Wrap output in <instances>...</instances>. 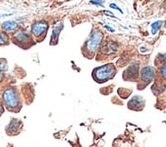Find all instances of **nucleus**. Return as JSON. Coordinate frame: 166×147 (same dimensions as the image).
<instances>
[{
    "label": "nucleus",
    "instance_id": "obj_1",
    "mask_svg": "<svg viewBox=\"0 0 166 147\" xmlns=\"http://www.w3.org/2000/svg\"><path fill=\"white\" fill-rule=\"evenodd\" d=\"M2 100L5 107L10 112L17 113L22 108V100L20 98V93L15 88H7L2 93Z\"/></svg>",
    "mask_w": 166,
    "mask_h": 147
},
{
    "label": "nucleus",
    "instance_id": "obj_2",
    "mask_svg": "<svg viewBox=\"0 0 166 147\" xmlns=\"http://www.w3.org/2000/svg\"><path fill=\"white\" fill-rule=\"evenodd\" d=\"M115 73H116L115 66L111 63H109V64L102 65V66H99L94 69L93 72H92V76H93V79L96 82L103 83L113 78L115 76Z\"/></svg>",
    "mask_w": 166,
    "mask_h": 147
},
{
    "label": "nucleus",
    "instance_id": "obj_3",
    "mask_svg": "<svg viewBox=\"0 0 166 147\" xmlns=\"http://www.w3.org/2000/svg\"><path fill=\"white\" fill-rule=\"evenodd\" d=\"M103 33L99 30V28H95L92 30L90 34V37L87 40L86 44H85L84 50L89 54H94L98 49L100 48L103 41Z\"/></svg>",
    "mask_w": 166,
    "mask_h": 147
},
{
    "label": "nucleus",
    "instance_id": "obj_4",
    "mask_svg": "<svg viewBox=\"0 0 166 147\" xmlns=\"http://www.w3.org/2000/svg\"><path fill=\"white\" fill-rule=\"evenodd\" d=\"M48 28H49V24L46 20H37L32 24V28H31V34L36 38H41L47 33Z\"/></svg>",
    "mask_w": 166,
    "mask_h": 147
},
{
    "label": "nucleus",
    "instance_id": "obj_5",
    "mask_svg": "<svg viewBox=\"0 0 166 147\" xmlns=\"http://www.w3.org/2000/svg\"><path fill=\"white\" fill-rule=\"evenodd\" d=\"M100 52L104 55H113V54L117 53L118 51V44L112 40H107L105 42H102L101 46H100Z\"/></svg>",
    "mask_w": 166,
    "mask_h": 147
},
{
    "label": "nucleus",
    "instance_id": "obj_6",
    "mask_svg": "<svg viewBox=\"0 0 166 147\" xmlns=\"http://www.w3.org/2000/svg\"><path fill=\"white\" fill-rule=\"evenodd\" d=\"M12 40L15 44L23 46V45H26V44L31 43V42H32V37H31V35L29 34L27 30H20L12 36Z\"/></svg>",
    "mask_w": 166,
    "mask_h": 147
},
{
    "label": "nucleus",
    "instance_id": "obj_7",
    "mask_svg": "<svg viewBox=\"0 0 166 147\" xmlns=\"http://www.w3.org/2000/svg\"><path fill=\"white\" fill-rule=\"evenodd\" d=\"M156 75V70L153 66H146L141 70V79L144 82L150 83L154 80Z\"/></svg>",
    "mask_w": 166,
    "mask_h": 147
},
{
    "label": "nucleus",
    "instance_id": "obj_8",
    "mask_svg": "<svg viewBox=\"0 0 166 147\" xmlns=\"http://www.w3.org/2000/svg\"><path fill=\"white\" fill-rule=\"evenodd\" d=\"M139 75V63H134L130 65L123 73V78L125 80H135L138 78Z\"/></svg>",
    "mask_w": 166,
    "mask_h": 147
},
{
    "label": "nucleus",
    "instance_id": "obj_9",
    "mask_svg": "<svg viewBox=\"0 0 166 147\" xmlns=\"http://www.w3.org/2000/svg\"><path fill=\"white\" fill-rule=\"evenodd\" d=\"M144 106H145L144 98H143L142 96H134V98L128 102V104H127L128 109L134 110V111H141V110H143Z\"/></svg>",
    "mask_w": 166,
    "mask_h": 147
},
{
    "label": "nucleus",
    "instance_id": "obj_10",
    "mask_svg": "<svg viewBox=\"0 0 166 147\" xmlns=\"http://www.w3.org/2000/svg\"><path fill=\"white\" fill-rule=\"evenodd\" d=\"M22 122L17 119H12L8 126L6 127V133L8 135H16L20 133V130L22 128Z\"/></svg>",
    "mask_w": 166,
    "mask_h": 147
},
{
    "label": "nucleus",
    "instance_id": "obj_11",
    "mask_svg": "<svg viewBox=\"0 0 166 147\" xmlns=\"http://www.w3.org/2000/svg\"><path fill=\"white\" fill-rule=\"evenodd\" d=\"M62 30H63V22H60L54 26L51 35V45H56L58 43L59 36H60V33Z\"/></svg>",
    "mask_w": 166,
    "mask_h": 147
},
{
    "label": "nucleus",
    "instance_id": "obj_12",
    "mask_svg": "<svg viewBox=\"0 0 166 147\" xmlns=\"http://www.w3.org/2000/svg\"><path fill=\"white\" fill-rule=\"evenodd\" d=\"M1 28L4 32H13L18 28V24L15 20H6L1 24Z\"/></svg>",
    "mask_w": 166,
    "mask_h": 147
},
{
    "label": "nucleus",
    "instance_id": "obj_13",
    "mask_svg": "<svg viewBox=\"0 0 166 147\" xmlns=\"http://www.w3.org/2000/svg\"><path fill=\"white\" fill-rule=\"evenodd\" d=\"M9 42V38L8 35L5 32H0V46L6 45Z\"/></svg>",
    "mask_w": 166,
    "mask_h": 147
},
{
    "label": "nucleus",
    "instance_id": "obj_14",
    "mask_svg": "<svg viewBox=\"0 0 166 147\" xmlns=\"http://www.w3.org/2000/svg\"><path fill=\"white\" fill-rule=\"evenodd\" d=\"M162 26V22L161 20H157V22H153L151 26V33L152 35H156V33L158 32V30H160V28H161Z\"/></svg>",
    "mask_w": 166,
    "mask_h": 147
},
{
    "label": "nucleus",
    "instance_id": "obj_15",
    "mask_svg": "<svg viewBox=\"0 0 166 147\" xmlns=\"http://www.w3.org/2000/svg\"><path fill=\"white\" fill-rule=\"evenodd\" d=\"M6 63L5 62H0V81L2 80L3 78V72H4L5 70H6Z\"/></svg>",
    "mask_w": 166,
    "mask_h": 147
},
{
    "label": "nucleus",
    "instance_id": "obj_16",
    "mask_svg": "<svg viewBox=\"0 0 166 147\" xmlns=\"http://www.w3.org/2000/svg\"><path fill=\"white\" fill-rule=\"evenodd\" d=\"M160 73H161V76L164 79H166V64H164L163 66L160 68Z\"/></svg>",
    "mask_w": 166,
    "mask_h": 147
},
{
    "label": "nucleus",
    "instance_id": "obj_17",
    "mask_svg": "<svg viewBox=\"0 0 166 147\" xmlns=\"http://www.w3.org/2000/svg\"><path fill=\"white\" fill-rule=\"evenodd\" d=\"M91 3H92V4L97 5V6H103L104 1H103V0H92V1H91Z\"/></svg>",
    "mask_w": 166,
    "mask_h": 147
},
{
    "label": "nucleus",
    "instance_id": "obj_18",
    "mask_svg": "<svg viewBox=\"0 0 166 147\" xmlns=\"http://www.w3.org/2000/svg\"><path fill=\"white\" fill-rule=\"evenodd\" d=\"M109 6H110V8H114V9H117V10H118V11H120L121 13H123V11L121 10V9L119 8V7L117 6V5L115 4V3H110V5H109Z\"/></svg>",
    "mask_w": 166,
    "mask_h": 147
},
{
    "label": "nucleus",
    "instance_id": "obj_19",
    "mask_svg": "<svg viewBox=\"0 0 166 147\" xmlns=\"http://www.w3.org/2000/svg\"><path fill=\"white\" fill-rule=\"evenodd\" d=\"M158 59L163 62L166 61V54H160V55H158Z\"/></svg>",
    "mask_w": 166,
    "mask_h": 147
},
{
    "label": "nucleus",
    "instance_id": "obj_20",
    "mask_svg": "<svg viewBox=\"0 0 166 147\" xmlns=\"http://www.w3.org/2000/svg\"><path fill=\"white\" fill-rule=\"evenodd\" d=\"M103 13H104V14H106V15H109V16H111V17H115V15L113 14L112 12H110V11L104 10V11H103Z\"/></svg>",
    "mask_w": 166,
    "mask_h": 147
},
{
    "label": "nucleus",
    "instance_id": "obj_21",
    "mask_svg": "<svg viewBox=\"0 0 166 147\" xmlns=\"http://www.w3.org/2000/svg\"><path fill=\"white\" fill-rule=\"evenodd\" d=\"M104 28H105L106 30H109V32H111V33H114V28H110L109 26H104Z\"/></svg>",
    "mask_w": 166,
    "mask_h": 147
},
{
    "label": "nucleus",
    "instance_id": "obj_22",
    "mask_svg": "<svg viewBox=\"0 0 166 147\" xmlns=\"http://www.w3.org/2000/svg\"><path fill=\"white\" fill-rule=\"evenodd\" d=\"M3 111H4V108H3V106H2V104L0 102V116L2 115V113H3Z\"/></svg>",
    "mask_w": 166,
    "mask_h": 147
},
{
    "label": "nucleus",
    "instance_id": "obj_23",
    "mask_svg": "<svg viewBox=\"0 0 166 147\" xmlns=\"http://www.w3.org/2000/svg\"><path fill=\"white\" fill-rule=\"evenodd\" d=\"M163 8L166 10V0H165V1H164V3H163Z\"/></svg>",
    "mask_w": 166,
    "mask_h": 147
},
{
    "label": "nucleus",
    "instance_id": "obj_24",
    "mask_svg": "<svg viewBox=\"0 0 166 147\" xmlns=\"http://www.w3.org/2000/svg\"><path fill=\"white\" fill-rule=\"evenodd\" d=\"M164 26H165V28H166V20H165V22H164Z\"/></svg>",
    "mask_w": 166,
    "mask_h": 147
},
{
    "label": "nucleus",
    "instance_id": "obj_25",
    "mask_svg": "<svg viewBox=\"0 0 166 147\" xmlns=\"http://www.w3.org/2000/svg\"><path fill=\"white\" fill-rule=\"evenodd\" d=\"M0 17H1V16H0Z\"/></svg>",
    "mask_w": 166,
    "mask_h": 147
}]
</instances>
